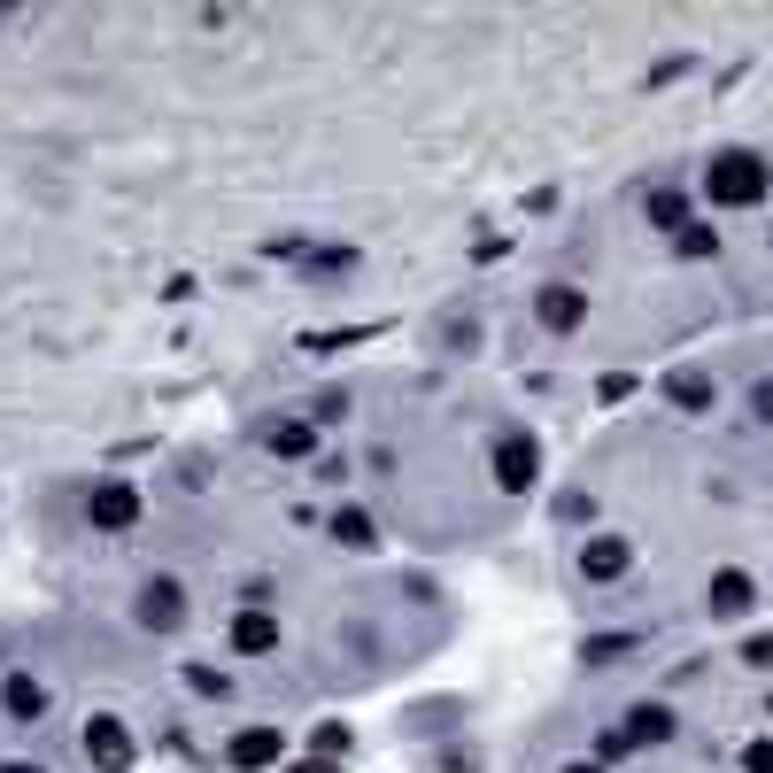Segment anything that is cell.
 I'll return each instance as SVG.
<instances>
[{"mask_svg": "<svg viewBox=\"0 0 773 773\" xmlns=\"http://www.w3.org/2000/svg\"><path fill=\"white\" fill-rule=\"evenodd\" d=\"M766 194V170H759V155H720L712 162V201H759Z\"/></svg>", "mask_w": 773, "mask_h": 773, "instance_id": "obj_1", "label": "cell"}, {"mask_svg": "<svg viewBox=\"0 0 773 773\" xmlns=\"http://www.w3.org/2000/svg\"><path fill=\"white\" fill-rule=\"evenodd\" d=\"M86 759H93V766H109V773H125V766H132L125 727H117V720H93V727H86Z\"/></svg>", "mask_w": 773, "mask_h": 773, "instance_id": "obj_2", "label": "cell"}, {"mask_svg": "<svg viewBox=\"0 0 773 773\" xmlns=\"http://www.w3.org/2000/svg\"><path fill=\"white\" fill-rule=\"evenodd\" d=\"M751 604H759L751 573H712V612H720V618H743Z\"/></svg>", "mask_w": 773, "mask_h": 773, "instance_id": "obj_3", "label": "cell"}, {"mask_svg": "<svg viewBox=\"0 0 773 773\" xmlns=\"http://www.w3.org/2000/svg\"><path fill=\"white\" fill-rule=\"evenodd\" d=\"M495 479H503V487H534V442L511 434V442L495 449Z\"/></svg>", "mask_w": 773, "mask_h": 773, "instance_id": "obj_4", "label": "cell"}, {"mask_svg": "<svg viewBox=\"0 0 773 773\" xmlns=\"http://www.w3.org/2000/svg\"><path fill=\"white\" fill-rule=\"evenodd\" d=\"M634 557H626V542H588L581 549V581H618Z\"/></svg>", "mask_w": 773, "mask_h": 773, "instance_id": "obj_5", "label": "cell"}, {"mask_svg": "<svg viewBox=\"0 0 773 773\" xmlns=\"http://www.w3.org/2000/svg\"><path fill=\"white\" fill-rule=\"evenodd\" d=\"M178 612H186L178 581H148V596H140V618H148V626H178Z\"/></svg>", "mask_w": 773, "mask_h": 773, "instance_id": "obj_6", "label": "cell"}, {"mask_svg": "<svg viewBox=\"0 0 773 773\" xmlns=\"http://www.w3.org/2000/svg\"><path fill=\"white\" fill-rule=\"evenodd\" d=\"M581 317H588V303H581L573 287H549V295H542V325H549V333H573Z\"/></svg>", "mask_w": 773, "mask_h": 773, "instance_id": "obj_7", "label": "cell"}, {"mask_svg": "<svg viewBox=\"0 0 773 773\" xmlns=\"http://www.w3.org/2000/svg\"><path fill=\"white\" fill-rule=\"evenodd\" d=\"M132 511H140L132 487H93V518H101V526H132Z\"/></svg>", "mask_w": 773, "mask_h": 773, "instance_id": "obj_8", "label": "cell"}, {"mask_svg": "<svg viewBox=\"0 0 773 773\" xmlns=\"http://www.w3.org/2000/svg\"><path fill=\"white\" fill-rule=\"evenodd\" d=\"M626 735H634V743H665V735H673V712H665V704H642V712L626 720Z\"/></svg>", "mask_w": 773, "mask_h": 773, "instance_id": "obj_9", "label": "cell"}, {"mask_svg": "<svg viewBox=\"0 0 773 773\" xmlns=\"http://www.w3.org/2000/svg\"><path fill=\"white\" fill-rule=\"evenodd\" d=\"M271 759H279V735L271 727H256V735L232 743V766H271Z\"/></svg>", "mask_w": 773, "mask_h": 773, "instance_id": "obj_10", "label": "cell"}, {"mask_svg": "<svg viewBox=\"0 0 773 773\" xmlns=\"http://www.w3.org/2000/svg\"><path fill=\"white\" fill-rule=\"evenodd\" d=\"M673 403H681V410H712V379H704V371H681V379H673Z\"/></svg>", "mask_w": 773, "mask_h": 773, "instance_id": "obj_11", "label": "cell"}, {"mask_svg": "<svg viewBox=\"0 0 773 773\" xmlns=\"http://www.w3.org/2000/svg\"><path fill=\"white\" fill-rule=\"evenodd\" d=\"M8 712H16V720H39V712H47V688H39V681H8Z\"/></svg>", "mask_w": 773, "mask_h": 773, "instance_id": "obj_12", "label": "cell"}, {"mask_svg": "<svg viewBox=\"0 0 773 773\" xmlns=\"http://www.w3.org/2000/svg\"><path fill=\"white\" fill-rule=\"evenodd\" d=\"M232 642H240V650H271V642H279V626H271L264 612H248L240 626H232Z\"/></svg>", "mask_w": 773, "mask_h": 773, "instance_id": "obj_13", "label": "cell"}, {"mask_svg": "<svg viewBox=\"0 0 773 773\" xmlns=\"http://www.w3.org/2000/svg\"><path fill=\"white\" fill-rule=\"evenodd\" d=\"M650 225H681V194H650Z\"/></svg>", "mask_w": 773, "mask_h": 773, "instance_id": "obj_14", "label": "cell"}, {"mask_svg": "<svg viewBox=\"0 0 773 773\" xmlns=\"http://www.w3.org/2000/svg\"><path fill=\"white\" fill-rule=\"evenodd\" d=\"M681 248H688V256H704V248H720V240H712V225H681Z\"/></svg>", "mask_w": 773, "mask_h": 773, "instance_id": "obj_15", "label": "cell"}, {"mask_svg": "<svg viewBox=\"0 0 773 773\" xmlns=\"http://www.w3.org/2000/svg\"><path fill=\"white\" fill-rule=\"evenodd\" d=\"M333 534H348V549H364V542H371V526H364L356 511H348V518H333Z\"/></svg>", "mask_w": 773, "mask_h": 773, "instance_id": "obj_16", "label": "cell"}, {"mask_svg": "<svg viewBox=\"0 0 773 773\" xmlns=\"http://www.w3.org/2000/svg\"><path fill=\"white\" fill-rule=\"evenodd\" d=\"M743 766H751V773H773V743H751V751H743Z\"/></svg>", "mask_w": 773, "mask_h": 773, "instance_id": "obj_17", "label": "cell"}, {"mask_svg": "<svg viewBox=\"0 0 773 773\" xmlns=\"http://www.w3.org/2000/svg\"><path fill=\"white\" fill-rule=\"evenodd\" d=\"M751 410H759V418H773V387H759V395H751Z\"/></svg>", "mask_w": 773, "mask_h": 773, "instance_id": "obj_18", "label": "cell"}, {"mask_svg": "<svg viewBox=\"0 0 773 773\" xmlns=\"http://www.w3.org/2000/svg\"><path fill=\"white\" fill-rule=\"evenodd\" d=\"M0 773H39V766H0Z\"/></svg>", "mask_w": 773, "mask_h": 773, "instance_id": "obj_19", "label": "cell"}, {"mask_svg": "<svg viewBox=\"0 0 773 773\" xmlns=\"http://www.w3.org/2000/svg\"><path fill=\"white\" fill-rule=\"evenodd\" d=\"M565 773H596V766H565Z\"/></svg>", "mask_w": 773, "mask_h": 773, "instance_id": "obj_20", "label": "cell"}]
</instances>
